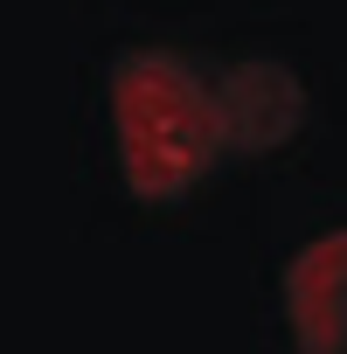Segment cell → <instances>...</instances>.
I'll return each mask as SVG.
<instances>
[{"mask_svg": "<svg viewBox=\"0 0 347 354\" xmlns=\"http://www.w3.org/2000/svg\"><path fill=\"white\" fill-rule=\"evenodd\" d=\"M111 139L132 202H181L223 153L209 77L174 49H125L111 63Z\"/></svg>", "mask_w": 347, "mask_h": 354, "instance_id": "obj_1", "label": "cell"}, {"mask_svg": "<svg viewBox=\"0 0 347 354\" xmlns=\"http://www.w3.org/2000/svg\"><path fill=\"white\" fill-rule=\"evenodd\" d=\"M209 97H216L223 146H243V153H271L306 125V91L285 63H236L223 84H209Z\"/></svg>", "mask_w": 347, "mask_h": 354, "instance_id": "obj_2", "label": "cell"}, {"mask_svg": "<svg viewBox=\"0 0 347 354\" xmlns=\"http://www.w3.org/2000/svg\"><path fill=\"white\" fill-rule=\"evenodd\" d=\"M340 250L347 236L326 230L285 264V319L299 354H340Z\"/></svg>", "mask_w": 347, "mask_h": 354, "instance_id": "obj_3", "label": "cell"}]
</instances>
